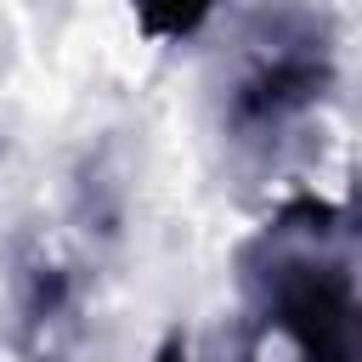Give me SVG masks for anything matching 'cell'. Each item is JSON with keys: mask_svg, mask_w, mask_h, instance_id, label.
<instances>
[{"mask_svg": "<svg viewBox=\"0 0 362 362\" xmlns=\"http://www.w3.org/2000/svg\"><path fill=\"white\" fill-rule=\"evenodd\" d=\"M221 0H136V28L158 45L170 40H192L209 17H215Z\"/></svg>", "mask_w": 362, "mask_h": 362, "instance_id": "cell-4", "label": "cell"}, {"mask_svg": "<svg viewBox=\"0 0 362 362\" xmlns=\"http://www.w3.org/2000/svg\"><path fill=\"white\" fill-rule=\"evenodd\" d=\"M153 362H192V356H187V345H181V339H164V345L153 351Z\"/></svg>", "mask_w": 362, "mask_h": 362, "instance_id": "cell-5", "label": "cell"}, {"mask_svg": "<svg viewBox=\"0 0 362 362\" xmlns=\"http://www.w3.org/2000/svg\"><path fill=\"white\" fill-rule=\"evenodd\" d=\"M79 339V288L51 255H28L17 277V345L28 362H62Z\"/></svg>", "mask_w": 362, "mask_h": 362, "instance_id": "cell-3", "label": "cell"}, {"mask_svg": "<svg viewBox=\"0 0 362 362\" xmlns=\"http://www.w3.org/2000/svg\"><path fill=\"white\" fill-rule=\"evenodd\" d=\"M334 90V23L311 0H283L255 17L226 90V124L238 141L266 147L300 124Z\"/></svg>", "mask_w": 362, "mask_h": 362, "instance_id": "cell-2", "label": "cell"}, {"mask_svg": "<svg viewBox=\"0 0 362 362\" xmlns=\"http://www.w3.org/2000/svg\"><path fill=\"white\" fill-rule=\"evenodd\" d=\"M243 294L255 328L277 334L288 362H356V283L328 204H288L243 249Z\"/></svg>", "mask_w": 362, "mask_h": 362, "instance_id": "cell-1", "label": "cell"}]
</instances>
